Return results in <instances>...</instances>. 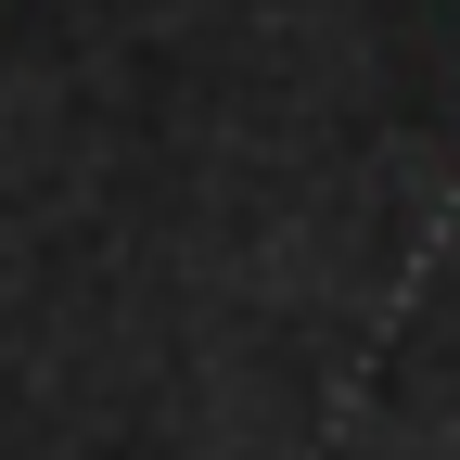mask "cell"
I'll return each mask as SVG.
<instances>
[]
</instances>
